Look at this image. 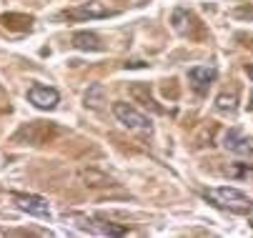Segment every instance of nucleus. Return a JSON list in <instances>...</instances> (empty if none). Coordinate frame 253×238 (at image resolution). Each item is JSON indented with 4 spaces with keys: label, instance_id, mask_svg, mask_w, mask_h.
Segmentation results:
<instances>
[{
    "label": "nucleus",
    "instance_id": "nucleus-1",
    "mask_svg": "<svg viewBox=\"0 0 253 238\" xmlns=\"http://www.w3.org/2000/svg\"><path fill=\"white\" fill-rule=\"evenodd\" d=\"M203 198L211 200L213 206H218V208H226V211H233V213H243V216H253V200L241 193L238 188L233 186H223V188H208L203 191Z\"/></svg>",
    "mask_w": 253,
    "mask_h": 238
},
{
    "label": "nucleus",
    "instance_id": "nucleus-2",
    "mask_svg": "<svg viewBox=\"0 0 253 238\" xmlns=\"http://www.w3.org/2000/svg\"><path fill=\"white\" fill-rule=\"evenodd\" d=\"M113 113H116V118L128 128V130H138V133H153V125H151V120L143 116V113H138L130 103H116L113 106Z\"/></svg>",
    "mask_w": 253,
    "mask_h": 238
},
{
    "label": "nucleus",
    "instance_id": "nucleus-3",
    "mask_svg": "<svg viewBox=\"0 0 253 238\" xmlns=\"http://www.w3.org/2000/svg\"><path fill=\"white\" fill-rule=\"evenodd\" d=\"M15 206L35 218H48L50 216V206L43 196H33V193H13Z\"/></svg>",
    "mask_w": 253,
    "mask_h": 238
},
{
    "label": "nucleus",
    "instance_id": "nucleus-4",
    "mask_svg": "<svg viewBox=\"0 0 253 238\" xmlns=\"http://www.w3.org/2000/svg\"><path fill=\"white\" fill-rule=\"evenodd\" d=\"M28 100L35 106V108H41V111H53L55 106H58V100H60V95H58V90L55 88H50V85H41V83H35V85H30L28 88Z\"/></svg>",
    "mask_w": 253,
    "mask_h": 238
},
{
    "label": "nucleus",
    "instance_id": "nucleus-5",
    "mask_svg": "<svg viewBox=\"0 0 253 238\" xmlns=\"http://www.w3.org/2000/svg\"><path fill=\"white\" fill-rule=\"evenodd\" d=\"M215 78H218V71H215L213 65H196V68H191V71H188V83H191V88L198 95L208 93V88H211V83Z\"/></svg>",
    "mask_w": 253,
    "mask_h": 238
},
{
    "label": "nucleus",
    "instance_id": "nucleus-6",
    "mask_svg": "<svg viewBox=\"0 0 253 238\" xmlns=\"http://www.w3.org/2000/svg\"><path fill=\"white\" fill-rule=\"evenodd\" d=\"M68 20H95V18H108L111 15V10H108L103 3H98V0H90V3H83L78 8H70L63 13Z\"/></svg>",
    "mask_w": 253,
    "mask_h": 238
},
{
    "label": "nucleus",
    "instance_id": "nucleus-7",
    "mask_svg": "<svg viewBox=\"0 0 253 238\" xmlns=\"http://www.w3.org/2000/svg\"><path fill=\"white\" fill-rule=\"evenodd\" d=\"M223 148H226L228 153H233V156L246 158V156L253 153V141L248 138V135H243L238 128H231V130L223 135Z\"/></svg>",
    "mask_w": 253,
    "mask_h": 238
},
{
    "label": "nucleus",
    "instance_id": "nucleus-8",
    "mask_svg": "<svg viewBox=\"0 0 253 238\" xmlns=\"http://www.w3.org/2000/svg\"><path fill=\"white\" fill-rule=\"evenodd\" d=\"M170 23H173L175 33H180V36H196L193 28H198V20H196V15H193L191 10H183V8L173 10Z\"/></svg>",
    "mask_w": 253,
    "mask_h": 238
},
{
    "label": "nucleus",
    "instance_id": "nucleus-9",
    "mask_svg": "<svg viewBox=\"0 0 253 238\" xmlns=\"http://www.w3.org/2000/svg\"><path fill=\"white\" fill-rule=\"evenodd\" d=\"M73 45L78 50H93V53L103 50L100 38L95 36V33H85V30H81V33H76V36H73Z\"/></svg>",
    "mask_w": 253,
    "mask_h": 238
},
{
    "label": "nucleus",
    "instance_id": "nucleus-10",
    "mask_svg": "<svg viewBox=\"0 0 253 238\" xmlns=\"http://www.w3.org/2000/svg\"><path fill=\"white\" fill-rule=\"evenodd\" d=\"M215 111L233 116V113L238 111V98H236V93H221L218 98H215Z\"/></svg>",
    "mask_w": 253,
    "mask_h": 238
},
{
    "label": "nucleus",
    "instance_id": "nucleus-11",
    "mask_svg": "<svg viewBox=\"0 0 253 238\" xmlns=\"http://www.w3.org/2000/svg\"><path fill=\"white\" fill-rule=\"evenodd\" d=\"M93 223H95V226H90V228L98 231V233H103V236H126V233H128L126 226H116V223H111V221H100V218H95Z\"/></svg>",
    "mask_w": 253,
    "mask_h": 238
},
{
    "label": "nucleus",
    "instance_id": "nucleus-12",
    "mask_svg": "<svg viewBox=\"0 0 253 238\" xmlns=\"http://www.w3.org/2000/svg\"><path fill=\"white\" fill-rule=\"evenodd\" d=\"M130 93H133L135 98H143V103L151 106L153 111H158V113H161V106H156V100H153L151 95H143V88H140V85H133V88H130Z\"/></svg>",
    "mask_w": 253,
    "mask_h": 238
},
{
    "label": "nucleus",
    "instance_id": "nucleus-13",
    "mask_svg": "<svg viewBox=\"0 0 253 238\" xmlns=\"http://www.w3.org/2000/svg\"><path fill=\"white\" fill-rule=\"evenodd\" d=\"M103 95V88L100 85H93L88 93H85V103L88 106H93V108H98V98Z\"/></svg>",
    "mask_w": 253,
    "mask_h": 238
},
{
    "label": "nucleus",
    "instance_id": "nucleus-14",
    "mask_svg": "<svg viewBox=\"0 0 253 238\" xmlns=\"http://www.w3.org/2000/svg\"><path fill=\"white\" fill-rule=\"evenodd\" d=\"M236 15H238V18H253V10H248V8H241V10H236Z\"/></svg>",
    "mask_w": 253,
    "mask_h": 238
},
{
    "label": "nucleus",
    "instance_id": "nucleus-15",
    "mask_svg": "<svg viewBox=\"0 0 253 238\" xmlns=\"http://www.w3.org/2000/svg\"><path fill=\"white\" fill-rule=\"evenodd\" d=\"M248 78L253 80V65H248Z\"/></svg>",
    "mask_w": 253,
    "mask_h": 238
}]
</instances>
